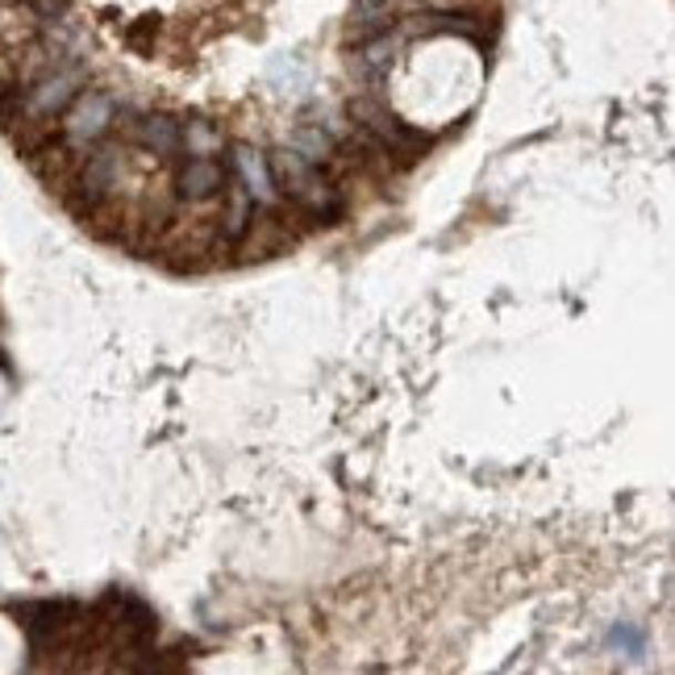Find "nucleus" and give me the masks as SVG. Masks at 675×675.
Returning a JSON list of instances; mask_svg holds the SVG:
<instances>
[{
    "label": "nucleus",
    "instance_id": "obj_1",
    "mask_svg": "<svg viewBox=\"0 0 675 675\" xmlns=\"http://www.w3.org/2000/svg\"><path fill=\"white\" fill-rule=\"evenodd\" d=\"M267 167H272V180H276L279 188L288 192L296 205L309 208L317 222H334V217L342 213V196L329 188L326 180H321V172L296 155L293 146H279V151H272Z\"/></svg>",
    "mask_w": 675,
    "mask_h": 675
},
{
    "label": "nucleus",
    "instance_id": "obj_2",
    "mask_svg": "<svg viewBox=\"0 0 675 675\" xmlns=\"http://www.w3.org/2000/svg\"><path fill=\"white\" fill-rule=\"evenodd\" d=\"M84 88V68L80 63H54L51 71H42L34 84L21 92V113L25 117H59L71 101H75V92Z\"/></svg>",
    "mask_w": 675,
    "mask_h": 675
},
{
    "label": "nucleus",
    "instance_id": "obj_3",
    "mask_svg": "<svg viewBox=\"0 0 675 675\" xmlns=\"http://www.w3.org/2000/svg\"><path fill=\"white\" fill-rule=\"evenodd\" d=\"M350 117H355V125H359L364 134H371V139L380 142L388 155H413V151H426V146H430L426 134H417L413 125H405L397 113H388L380 101H367V96L350 101Z\"/></svg>",
    "mask_w": 675,
    "mask_h": 675
},
{
    "label": "nucleus",
    "instance_id": "obj_4",
    "mask_svg": "<svg viewBox=\"0 0 675 675\" xmlns=\"http://www.w3.org/2000/svg\"><path fill=\"white\" fill-rule=\"evenodd\" d=\"M117 122V104L113 96H104V92H75V101L63 109V139L71 146H92V142H101L109 130Z\"/></svg>",
    "mask_w": 675,
    "mask_h": 675
},
{
    "label": "nucleus",
    "instance_id": "obj_5",
    "mask_svg": "<svg viewBox=\"0 0 675 675\" xmlns=\"http://www.w3.org/2000/svg\"><path fill=\"white\" fill-rule=\"evenodd\" d=\"M229 172L243 180L246 196H250L255 205H272V201H276L272 167H267V158H263L255 146H234V155H229Z\"/></svg>",
    "mask_w": 675,
    "mask_h": 675
},
{
    "label": "nucleus",
    "instance_id": "obj_6",
    "mask_svg": "<svg viewBox=\"0 0 675 675\" xmlns=\"http://www.w3.org/2000/svg\"><path fill=\"white\" fill-rule=\"evenodd\" d=\"M397 51H400V34H388V30H383V34L376 38H364V42H359V54H355V71L376 88L383 75H388Z\"/></svg>",
    "mask_w": 675,
    "mask_h": 675
},
{
    "label": "nucleus",
    "instance_id": "obj_7",
    "mask_svg": "<svg viewBox=\"0 0 675 675\" xmlns=\"http://www.w3.org/2000/svg\"><path fill=\"white\" fill-rule=\"evenodd\" d=\"M175 188L184 201H208L225 188V172L213 163V158H188L180 175H175Z\"/></svg>",
    "mask_w": 675,
    "mask_h": 675
},
{
    "label": "nucleus",
    "instance_id": "obj_8",
    "mask_svg": "<svg viewBox=\"0 0 675 675\" xmlns=\"http://www.w3.org/2000/svg\"><path fill=\"white\" fill-rule=\"evenodd\" d=\"M134 139H139L146 151H155L158 158H175L180 151H184L180 122L167 117V113H151V117H142L139 130H134Z\"/></svg>",
    "mask_w": 675,
    "mask_h": 675
},
{
    "label": "nucleus",
    "instance_id": "obj_9",
    "mask_svg": "<svg viewBox=\"0 0 675 675\" xmlns=\"http://www.w3.org/2000/svg\"><path fill=\"white\" fill-rule=\"evenodd\" d=\"M117 175H122V151L117 146H101V142H92V155L84 163V192L96 201L104 192L117 184Z\"/></svg>",
    "mask_w": 675,
    "mask_h": 675
},
{
    "label": "nucleus",
    "instance_id": "obj_10",
    "mask_svg": "<svg viewBox=\"0 0 675 675\" xmlns=\"http://www.w3.org/2000/svg\"><path fill=\"white\" fill-rule=\"evenodd\" d=\"M225 184H229V208H225V217H222V234L229 238V243H238L246 229H250V222H255V201L246 196L243 188V180L234 172H225Z\"/></svg>",
    "mask_w": 675,
    "mask_h": 675
},
{
    "label": "nucleus",
    "instance_id": "obj_11",
    "mask_svg": "<svg viewBox=\"0 0 675 675\" xmlns=\"http://www.w3.org/2000/svg\"><path fill=\"white\" fill-rule=\"evenodd\" d=\"M334 146H338V139L329 134L326 125L317 122H305L293 130V151L305 163H313V167H321V163H329V155H334Z\"/></svg>",
    "mask_w": 675,
    "mask_h": 675
},
{
    "label": "nucleus",
    "instance_id": "obj_12",
    "mask_svg": "<svg viewBox=\"0 0 675 675\" xmlns=\"http://www.w3.org/2000/svg\"><path fill=\"white\" fill-rule=\"evenodd\" d=\"M180 139H184V151L196 158H208L217 146H222V130L213 122H180Z\"/></svg>",
    "mask_w": 675,
    "mask_h": 675
},
{
    "label": "nucleus",
    "instance_id": "obj_13",
    "mask_svg": "<svg viewBox=\"0 0 675 675\" xmlns=\"http://www.w3.org/2000/svg\"><path fill=\"white\" fill-rule=\"evenodd\" d=\"M608 646H617V651H625V655H642V634L638 630H630V625H613Z\"/></svg>",
    "mask_w": 675,
    "mask_h": 675
}]
</instances>
